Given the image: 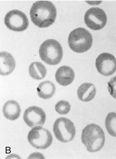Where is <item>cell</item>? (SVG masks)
<instances>
[{"label": "cell", "mask_w": 116, "mask_h": 159, "mask_svg": "<svg viewBox=\"0 0 116 159\" xmlns=\"http://www.w3.org/2000/svg\"><path fill=\"white\" fill-rule=\"evenodd\" d=\"M30 15L35 25L39 28H47L55 23L56 8L50 1H38L33 4Z\"/></svg>", "instance_id": "6da1fadb"}, {"label": "cell", "mask_w": 116, "mask_h": 159, "mask_svg": "<svg viewBox=\"0 0 116 159\" xmlns=\"http://www.w3.org/2000/svg\"><path fill=\"white\" fill-rule=\"evenodd\" d=\"M81 140L88 151L97 152L104 146V132L99 125L94 124H89L83 128Z\"/></svg>", "instance_id": "7a4b0ae2"}, {"label": "cell", "mask_w": 116, "mask_h": 159, "mask_svg": "<svg viewBox=\"0 0 116 159\" xmlns=\"http://www.w3.org/2000/svg\"><path fill=\"white\" fill-rule=\"evenodd\" d=\"M68 43L71 50L82 53L91 48L93 45V36L87 29L79 27L70 33Z\"/></svg>", "instance_id": "3957f363"}, {"label": "cell", "mask_w": 116, "mask_h": 159, "mask_svg": "<svg viewBox=\"0 0 116 159\" xmlns=\"http://www.w3.org/2000/svg\"><path fill=\"white\" fill-rule=\"evenodd\" d=\"M41 60L50 66L58 64L63 57V50L58 41L50 39L45 41L39 50Z\"/></svg>", "instance_id": "277c9868"}, {"label": "cell", "mask_w": 116, "mask_h": 159, "mask_svg": "<svg viewBox=\"0 0 116 159\" xmlns=\"http://www.w3.org/2000/svg\"><path fill=\"white\" fill-rule=\"evenodd\" d=\"M27 139L33 147L40 149L48 148L53 142L51 133L41 126L33 127L28 134Z\"/></svg>", "instance_id": "5b68a950"}, {"label": "cell", "mask_w": 116, "mask_h": 159, "mask_svg": "<svg viewBox=\"0 0 116 159\" xmlns=\"http://www.w3.org/2000/svg\"><path fill=\"white\" fill-rule=\"evenodd\" d=\"M53 132L59 141L67 143L73 140L76 134V128L70 119L60 117L54 123Z\"/></svg>", "instance_id": "8992f818"}, {"label": "cell", "mask_w": 116, "mask_h": 159, "mask_svg": "<svg viewBox=\"0 0 116 159\" xmlns=\"http://www.w3.org/2000/svg\"><path fill=\"white\" fill-rule=\"evenodd\" d=\"M4 24L10 30L15 32H23L29 27V20L26 15L19 10H12L5 16Z\"/></svg>", "instance_id": "52a82bcc"}, {"label": "cell", "mask_w": 116, "mask_h": 159, "mask_svg": "<svg viewBox=\"0 0 116 159\" xmlns=\"http://www.w3.org/2000/svg\"><path fill=\"white\" fill-rule=\"evenodd\" d=\"M84 21L87 26L93 30L102 29L107 23V16L100 8L93 7L86 11Z\"/></svg>", "instance_id": "ba28073f"}, {"label": "cell", "mask_w": 116, "mask_h": 159, "mask_svg": "<svg viewBox=\"0 0 116 159\" xmlns=\"http://www.w3.org/2000/svg\"><path fill=\"white\" fill-rule=\"evenodd\" d=\"M96 67L103 76H111L116 71V57L108 53H101L96 58Z\"/></svg>", "instance_id": "9c48e42d"}, {"label": "cell", "mask_w": 116, "mask_h": 159, "mask_svg": "<svg viewBox=\"0 0 116 159\" xmlns=\"http://www.w3.org/2000/svg\"><path fill=\"white\" fill-rule=\"evenodd\" d=\"M25 123L29 127L42 126L46 120V114L40 107L36 106L30 107L25 110L23 116Z\"/></svg>", "instance_id": "30bf717a"}, {"label": "cell", "mask_w": 116, "mask_h": 159, "mask_svg": "<svg viewBox=\"0 0 116 159\" xmlns=\"http://www.w3.org/2000/svg\"><path fill=\"white\" fill-rule=\"evenodd\" d=\"M75 75L72 68L64 66L58 68L56 72L55 78L59 84L62 86H67L71 84L74 79Z\"/></svg>", "instance_id": "8fae6325"}, {"label": "cell", "mask_w": 116, "mask_h": 159, "mask_svg": "<svg viewBox=\"0 0 116 159\" xmlns=\"http://www.w3.org/2000/svg\"><path fill=\"white\" fill-rule=\"evenodd\" d=\"M0 73L2 76L9 75L12 73L16 66L15 60L9 53L1 52L0 55Z\"/></svg>", "instance_id": "7c38bea8"}, {"label": "cell", "mask_w": 116, "mask_h": 159, "mask_svg": "<svg viewBox=\"0 0 116 159\" xmlns=\"http://www.w3.org/2000/svg\"><path fill=\"white\" fill-rule=\"evenodd\" d=\"M2 111L6 119L11 120H15L20 116V105L14 100L9 101L4 105Z\"/></svg>", "instance_id": "4fadbf2b"}, {"label": "cell", "mask_w": 116, "mask_h": 159, "mask_svg": "<svg viewBox=\"0 0 116 159\" xmlns=\"http://www.w3.org/2000/svg\"><path fill=\"white\" fill-rule=\"evenodd\" d=\"M96 94V87L91 83H83L78 90V96L82 102H87L92 101Z\"/></svg>", "instance_id": "5bb4252c"}, {"label": "cell", "mask_w": 116, "mask_h": 159, "mask_svg": "<svg viewBox=\"0 0 116 159\" xmlns=\"http://www.w3.org/2000/svg\"><path fill=\"white\" fill-rule=\"evenodd\" d=\"M56 91L55 85L49 80L41 82L37 88L38 94L39 98L44 99H48L53 96Z\"/></svg>", "instance_id": "9a60e30c"}, {"label": "cell", "mask_w": 116, "mask_h": 159, "mask_svg": "<svg viewBox=\"0 0 116 159\" xmlns=\"http://www.w3.org/2000/svg\"><path fill=\"white\" fill-rule=\"evenodd\" d=\"M29 72L30 76L36 80H42L47 74L46 67L39 62H34L29 67Z\"/></svg>", "instance_id": "2e32d148"}, {"label": "cell", "mask_w": 116, "mask_h": 159, "mask_svg": "<svg viewBox=\"0 0 116 159\" xmlns=\"http://www.w3.org/2000/svg\"><path fill=\"white\" fill-rule=\"evenodd\" d=\"M105 127L111 136L116 137V113L111 112L107 115L105 119Z\"/></svg>", "instance_id": "e0dca14e"}, {"label": "cell", "mask_w": 116, "mask_h": 159, "mask_svg": "<svg viewBox=\"0 0 116 159\" xmlns=\"http://www.w3.org/2000/svg\"><path fill=\"white\" fill-rule=\"evenodd\" d=\"M70 103L66 101H60L55 105L56 111L61 115L69 113L70 112Z\"/></svg>", "instance_id": "ac0fdd59"}, {"label": "cell", "mask_w": 116, "mask_h": 159, "mask_svg": "<svg viewBox=\"0 0 116 159\" xmlns=\"http://www.w3.org/2000/svg\"><path fill=\"white\" fill-rule=\"evenodd\" d=\"M108 90L110 95L116 99V76L108 82Z\"/></svg>", "instance_id": "d6986e66"}]
</instances>
